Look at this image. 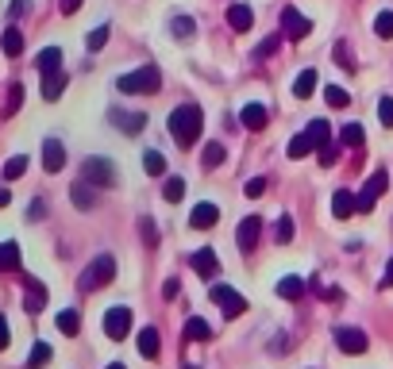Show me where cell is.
Wrapping results in <instances>:
<instances>
[{
    "label": "cell",
    "instance_id": "cell-37",
    "mask_svg": "<svg viewBox=\"0 0 393 369\" xmlns=\"http://www.w3.org/2000/svg\"><path fill=\"white\" fill-rule=\"evenodd\" d=\"M201 162H205V169H216V165L224 162V146H220V143H208V146H205V158H201Z\"/></svg>",
    "mask_w": 393,
    "mask_h": 369
},
{
    "label": "cell",
    "instance_id": "cell-27",
    "mask_svg": "<svg viewBox=\"0 0 393 369\" xmlns=\"http://www.w3.org/2000/svg\"><path fill=\"white\" fill-rule=\"evenodd\" d=\"M112 119H116V127H124L128 135H139V131H143V123H147L143 116H128V112H112Z\"/></svg>",
    "mask_w": 393,
    "mask_h": 369
},
{
    "label": "cell",
    "instance_id": "cell-40",
    "mask_svg": "<svg viewBox=\"0 0 393 369\" xmlns=\"http://www.w3.org/2000/svg\"><path fill=\"white\" fill-rule=\"evenodd\" d=\"M193 27H196V23L189 20V16H177V20H174V35H177V39H186V43H189V39H193V35H196Z\"/></svg>",
    "mask_w": 393,
    "mask_h": 369
},
{
    "label": "cell",
    "instance_id": "cell-8",
    "mask_svg": "<svg viewBox=\"0 0 393 369\" xmlns=\"http://www.w3.org/2000/svg\"><path fill=\"white\" fill-rule=\"evenodd\" d=\"M335 346L344 350V354H363V350L370 346V339H366V331H359V327H335Z\"/></svg>",
    "mask_w": 393,
    "mask_h": 369
},
{
    "label": "cell",
    "instance_id": "cell-12",
    "mask_svg": "<svg viewBox=\"0 0 393 369\" xmlns=\"http://www.w3.org/2000/svg\"><path fill=\"white\" fill-rule=\"evenodd\" d=\"M189 265H193L201 277H220V258L212 250H196L193 258H189Z\"/></svg>",
    "mask_w": 393,
    "mask_h": 369
},
{
    "label": "cell",
    "instance_id": "cell-1",
    "mask_svg": "<svg viewBox=\"0 0 393 369\" xmlns=\"http://www.w3.org/2000/svg\"><path fill=\"white\" fill-rule=\"evenodd\" d=\"M201 123H205V116H201L196 104L174 108V112H170V139H174L177 146H193L196 135H201Z\"/></svg>",
    "mask_w": 393,
    "mask_h": 369
},
{
    "label": "cell",
    "instance_id": "cell-25",
    "mask_svg": "<svg viewBox=\"0 0 393 369\" xmlns=\"http://www.w3.org/2000/svg\"><path fill=\"white\" fill-rule=\"evenodd\" d=\"M186 339L189 342H208V339H212V327H208L205 320H196V316H193V320L186 323Z\"/></svg>",
    "mask_w": 393,
    "mask_h": 369
},
{
    "label": "cell",
    "instance_id": "cell-49",
    "mask_svg": "<svg viewBox=\"0 0 393 369\" xmlns=\"http://www.w3.org/2000/svg\"><path fill=\"white\" fill-rule=\"evenodd\" d=\"M143 239H147V243H158V231H155L150 219H143Z\"/></svg>",
    "mask_w": 393,
    "mask_h": 369
},
{
    "label": "cell",
    "instance_id": "cell-36",
    "mask_svg": "<svg viewBox=\"0 0 393 369\" xmlns=\"http://www.w3.org/2000/svg\"><path fill=\"white\" fill-rule=\"evenodd\" d=\"M162 196H166L170 204H177V200L186 196V181H181V177H170V181H166V189H162Z\"/></svg>",
    "mask_w": 393,
    "mask_h": 369
},
{
    "label": "cell",
    "instance_id": "cell-4",
    "mask_svg": "<svg viewBox=\"0 0 393 369\" xmlns=\"http://www.w3.org/2000/svg\"><path fill=\"white\" fill-rule=\"evenodd\" d=\"M81 181L97 184V189H112V184H116V165L104 162V158H89V162L81 165Z\"/></svg>",
    "mask_w": 393,
    "mask_h": 369
},
{
    "label": "cell",
    "instance_id": "cell-9",
    "mask_svg": "<svg viewBox=\"0 0 393 369\" xmlns=\"http://www.w3.org/2000/svg\"><path fill=\"white\" fill-rule=\"evenodd\" d=\"M282 31H285V39L301 43V39L308 35V31H313V23H308L297 8H285V12H282Z\"/></svg>",
    "mask_w": 393,
    "mask_h": 369
},
{
    "label": "cell",
    "instance_id": "cell-56",
    "mask_svg": "<svg viewBox=\"0 0 393 369\" xmlns=\"http://www.w3.org/2000/svg\"><path fill=\"white\" fill-rule=\"evenodd\" d=\"M109 369H128V366H124V361H112V366Z\"/></svg>",
    "mask_w": 393,
    "mask_h": 369
},
{
    "label": "cell",
    "instance_id": "cell-57",
    "mask_svg": "<svg viewBox=\"0 0 393 369\" xmlns=\"http://www.w3.org/2000/svg\"><path fill=\"white\" fill-rule=\"evenodd\" d=\"M186 369H196V366H186Z\"/></svg>",
    "mask_w": 393,
    "mask_h": 369
},
{
    "label": "cell",
    "instance_id": "cell-47",
    "mask_svg": "<svg viewBox=\"0 0 393 369\" xmlns=\"http://www.w3.org/2000/svg\"><path fill=\"white\" fill-rule=\"evenodd\" d=\"M20 100H23V88H20V85H12V88H8V116L16 112V108H20Z\"/></svg>",
    "mask_w": 393,
    "mask_h": 369
},
{
    "label": "cell",
    "instance_id": "cell-7",
    "mask_svg": "<svg viewBox=\"0 0 393 369\" xmlns=\"http://www.w3.org/2000/svg\"><path fill=\"white\" fill-rule=\"evenodd\" d=\"M131 331V308H124V304H116V308H109L104 311V335H109V339H124V335H128Z\"/></svg>",
    "mask_w": 393,
    "mask_h": 369
},
{
    "label": "cell",
    "instance_id": "cell-35",
    "mask_svg": "<svg viewBox=\"0 0 393 369\" xmlns=\"http://www.w3.org/2000/svg\"><path fill=\"white\" fill-rule=\"evenodd\" d=\"M109 23H100V27H93V31H89V39H85V47L89 50H100V47H104V43H109Z\"/></svg>",
    "mask_w": 393,
    "mask_h": 369
},
{
    "label": "cell",
    "instance_id": "cell-34",
    "mask_svg": "<svg viewBox=\"0 0 393 369\" xmlns=\"http://www.w3.org/2000/svg\"><path fill=\"white\" fill-rule=\"evenodd\" d=\"M324 100H328L332 108H347V104H351L347 88H339V85H328V88H324Z\"/></svg>",
    "mask_w": 393,
    "mask_h": 369
},
{
    "label": "cell",
    "instance_id": "cell-44",
    "mask_svg": "<svg viewBox=\"0 0 393 369\" xmlns=\"http://www.w3.org/2000/svg\"><path fill=\"white\" fill-rule=\"evenodd\" d=\"M266 184H270L266 177H251V181H247V196H255V200H258V196L266 193Z\"/></svg>",
    "mask_w": 393,
    "mask_h": 369
},
{
    "label": "cell",
    "instance_id": "cell-18",
    "mask_svg": "<svg viewBox=\"0 0 393 369\" xmlns=\"http://www.w3.org/2000/svg\"><path fill=\"white\" fill-rule=\"evenodd\" d=\"M216 219H220V208H216V204H196V208H193V215H189V224H193L196 231L212 227Z\"/></svg>",
    "mask_w": 393,
    "mask_h": 369
},
{
    "label": "cell",
    "instance_id": "cell-26",
    "mask_svg": "<svg viewBox=\"0 0 393 369\" xmlns=\"http://www.w3.org/2000/svg\"><path fill=\"white\" fill-rule=\"evenodd\" d=\"M4 270H20V246L16 243H0V273Z\"/></svg>",
    "mask_w": 393,
    "mask_h": 369
},
{
    "label": "cell",
    "instance_id": "cell-55",
    "mask_svg": "<svg viewBox=\"0 0 393 369\" xmlns=\"http://www.w3.org/2000/svg\"><path fill=\"white\" fill-rule=\"evenodd\" d=\"M8 200H12V193H8V189H0V208L8 204Z\"/></svg>",
    "mask_w": 393,
    "mask_h": 369
},
{
    "label": "cell",
    "instance_id": "cell-52",
    "mask_svg": "<svg viewBox=\"0 0 393 369\" xmlns=\"http://www.w3.org/2000/svg\"><path fill=\"white\" fill-rule=\"evenodd\" d=\"M382 289H393V258H390V265H385V277H382Z\"/></svg>",
    "mask_w": 393,
    "mask_h": 369
},
{
    "label": "cell",
    "instance_id": "cell-3",
    "mask_svg": "<svg viewBox=\"0 0 393 369\" xmlns=\"http://www.w3.org/2000/svg\"><path fill=\"white\" fill-rule=\"evenodd\" d=\"M116 277V258L112 254H100L97 262H89L85 273H81V292H93V289H104V285Z\"/></svg>",
    "mask_w": 393,
    "mask_h": 369
},
{
    "label": "cell",
    "instance_id": "cell-38",
    "mask_svg": "<svg viewBox=\"0 0 393 369\" xmlns=\"http://www.w3.org/2000/svg\"><path fill=\"white\" fill-rule=\"evenodd\" d=\"M374 31H378V39H393V12H378Z\"/></svg>",
    "mask_w": 393,
    "mask_h": 369
},
{
    "label": "cell",
    "instance_id": "cell-32",
    "mask_svg": "<svg viewBox=\"0 0 393 369\" xmlns=\"http://www.w3.org/2000/svg\"><path fill=\"white\" fill-rule=\"evenodd\" d=\"M143 169H147L150 177H162L166 174V158L158 154V150H147V154H143Z\"/></svg>",
    "mask_w": 393,
    "mask_h": 369
},
{
    "label": "cell",
    "instance_id": "cell-39",
    "mask_svg": "<svg viewBox=\"0 0 393 369\" xmlns=\"http://www.w3.org/2000/svg\"><path fill=\"white\" fill-rule=\"evenodd\" d=\"M23 169H27V158H23V154H16V158H8V162H4V177H8V181L23 177Z\"/></svg>",
    "mask_w": 393,
    "mask_h": 369
},
{
    "label": "cell",
    "instance_id": "cell-43",
    "mask_svg": "<svg viewBox=\"0 0 393 369\" xmlns=\"http://www.w3.org/2000/svg\"><path fill=\"white\" fill-rule=\"evenodd\" d=\"M278 43H282V39H278V35H270V39H266V43H258L255 58H270V54H274V50H278Z\"/></svg>",
    "mask_w": 393,
    "mask_h": 369
},
{
    "label": "cell",
    "instance_id": "cell-33",
    "mask_svg": "<svg viewBox=\"0 0 393 369\" xmlns=\"http://www.w3.org/2000/svg\"><path fill=\"white\" fill-rule=\"evenodd\" d=\"M50 361V346L47 342H35V350H31V358H27V369H43Z\"/></svg>",
    "mask_w": 393,
    "mask_h": 369
},
{
    "label": "cell",
    "instance_id": "cell-23",
    "mask_svg": "<svg viewBox=\"0 0 393 369\" xmlns=\"http://www.w3.org/2000/svg\"><path fill=\"white\" fill-rule=\"evenodd\" d=\"M308 139H313V146L316 150H320V146H328L332 143V127L324 123V119H313V123H308V131H305Z\"/></svg>",
    "mask_w": 393,
    "mask_h": 369
},
{
    "label": "cell",
    "instance_id": "cell-17",
    "mask_svg": "<svg viewBox=\"0 0 393 369\" xmlns=\"http://www.w3.org/2000/svg\"><path fill=\"white\" fill-rule=\"evenodd\" d=\"M239 119H243V127H247V131H262V127H266V119H270V116H266V108H262V104H243Z\"/></svg>",
    "mask_w": 393,
    "mask_h": 369
},
{
    "label": "cell",
    "instance_id": "cell-13",
    "mask_svg": "<svg viewBox=\"0 0 393 369\" xmlns=\"http://www.w3.org/2000/svg\"><path fill=\"white\" fill-rule=\"evenodd\" d=\"M278 296H282V300H301V296H305V277H297V273L282 277V281H278Z\"/></svg>",
    "mask_w": 393,
    "mask_h": 369
},
{
    "label": "cell",
    "instance_id": "cell-28",
    "mask_svg": "<svg viewBox=\"0 0 393 369\" xmlns=\"http://www.w3.org/2000/svg\"><path fill=\"white\" fill-rule=\"evenodd\" d=\"M339 143H344V146H363V143H366L363 123H347L344 131H339Z\"/></svg>",
    "mask_w": 393,
    "mask_h": 369
},
{
    "label": "cell",
    "instance_id": "cell-20",
    "mask_svg": "<svg viewBox=\"0 0 393 369\" xmlns=\"http://www.w3.org/2000/svg\"><path fill=\"white\" fill-rule=\"evenodd\" d=\"M35 69H39V73H50V69H62V50H58V47H47V50H39V58H35Z\"/></svg>",
    "mask_w": 393,
    "mask_h": 369
},
{
    "label": "cell",
    "instance_id": "cell-42",
    "mask_svg": "<svg viewBox=\"0 0 393 369\" xmlns=\"http://www.w3.org/2000/svg\"><path fill=\"white\" fill-rule=\"evenodd\" d=\"M378 119H382L385 127H393V97H382V104H378Z\"/></svg>",
    "mask_w": 393,
    "mask_h": 369
},
{
    "label": "cell",
    "instance_id": "cell-51",
    "mask_svg": "<svg viewBox=\"0 0 393 369\" xmlns=\"http://www.w3.org/2000/svg\"><path fill=\"white\" fill-rule=\"evenodd\" d=\"M78 8H81V0H62V12H66V16H74Z\"/></svg>",
    "mask_w": 393,
    "mask_h": 369
},
{
    "label": "cell",
    "instance_id": "cell-48",
    "mask_svg": "<svg viewBox=\"0 0 393 369\" xmlns=\"http://www.w3.org/2000/svg\"><path fill=\"white\" fill-rule=\"evenodd\" d=\"M177 289H181V285H177V277H170V281L162 285V296H166V300H174V296H177Z\"/></svg>",
    "mask_w": 393,
    "mask_h": 369
},
{
    "label": "cell",
    "instance_id": "cell-29",
    "mask_svg": "<svg viewBox=\"0 0 393 369\" xmlns=\"http://www.w3.org/2000/svg\"><path fill=\"white\" fill-rule=\"evenodd\" d=\"M313 150H316V146H313V139H308L305 131L289 139V158H305V154H313Z\"/></svg>",
    "mask_w": 393,
    "mask_h": 369
},
{
    "label": "cell",
    "instance_id": "cell-11",
    "mask_svg": "<svg viewBox=\"0 0 393 369\" xmlns=\"http://www.w3.org/2000/svg\"><path fill=\"white\" fill-rule=\"evenodd\" d=\"M62 165H66V146H62L58 139H47V143H43V169H47V174H58Z\"/></svg>",
    "mask_w": 393,
    "mask_h": 369
},
{
    "label": "cell",
    "instance_id": "cell-41",
    "mask_svg": "<svg viewBox=\"0 0 393 369\" xmlns=\"http://www.w3.org/2000/svg\"><path fill=\"white\" fill-rule=\"evenodd\" d=\"M289 239H293V219L282 215V219H278V243H289Z\"/></svg>",
    "mask_w": 393,
    "mask_h": 369
},
{
    "label": "cell",
    "instance_id": "cell-5",
    "mask_svg": "<svg viewBox=\"0 0 393 369\" xmlns=\"http://www.w3.org/2000/svg\"><path fill=\"white\" fill-rule=\"evenodd\" d=\"M385 189H390V177H385V169H374L370 174V181L363 184V193L355 196V204H359V215H366L374 208V200H378V196L385 193Z\"/></svg>",
    "mask_w": 393,
    "mask_h": 369
},
{
    "label": "cell",
    "instance_id": "cell-24",
    "mask_svg": "<svg viewBox=\"0 0 393 369\" xmlns=\"http://www.w3.org/2000/svg\"><path fill=\"white\" fill-rule=\"evenodd\" d=\"M313 88H316V69H305V73H297V81H293V97L308 100V97H313Z\"/></svg>",
    "mask_w": 393,
    "mask_h": 369
},
{
    "label": "cell",
    "instance_id": "cell-46",
    "mask_svg": "<svg viewBox=\"0 0 393 369\" xmlns=\"http://www.w3.org/2000/svg\"><path fill=\"white\" fill-rule=\"evenodd\" d=\"M335 58H339V66H344V69H355V62H351V50H347V43H339V47H335Z\"/></svg>",
    "mask_w": 393,
    "mask_h": 369
},
{
    "label": "cell",
    "instance_id": "cell-10",
    "mask_svg": "<svg viewBox=\"0 0 393 369\" xmlns=\"http://www.w3.org/2000/svg\"><path fill=\"white\" fill-rule=\"evenodd\" d=\"M258 235H262V219H258V215H243V219H239V227H236L239 250H255Z\"/></svg>",
    "mask_w": 393,
    "mask_h": 369
},
{
    "label": "cell",
    "instance_id": "cell-45",
    "mask_svg": "<svg viewBox=\"0 0 393 369\" xmlns=\"http://www.w3.org/2000/svg\"><path fill=\"white\" fill-rule=\"evenodd\" d=\"M335 158H339V150H335L332 143L320 146V165H324V169H328V165H335Z\"/></svg>",
    "mask_w": 393,
    "mask_h": 369
},
{
    "label": "cell",
    "instance_id": "cell-16",
    "mask_svg": "<svg viewBox=\"0 0 393 369\" xmlns=\"http://www.w3.org/2000/svg\"><path fill=\"white\" fill-rule=\"evenodd\" d=\"M62 88H66V73H62V69H50V73H43V100H58Z\"/></svg>",
    "mask_w": 393,
    "mask_h": 369
},
{
    "label": "cell",
    "instance_id": "cell-15",
    "mask_svg": "<svg viewBox=\"0 0 393 369\" xmlns=\"http://www.w3.org/2000/svg\"><path fill=\"white\" fill-rule=\"evenodd\" d=\"M332 212H335V219H351V215H359V204H355V196L347 189H339L332 196Z\"/></svg>",
    "mask_w": 393,
    "mask_h": 369
},
{
    "label": "cell",
    "instance_id": "cell-21",
    "mask_svg": "<svg viewBox=\"0 0 393 369\" xmlns=\"http://www.w3.org/2000/svg\"><path fill=\"white\" fill-rule=\"evenodd\" d=\"M0 50H4L8 58H16V54L23 50V31L20 27H8V31H4V39H0Z\"/></svg>",
    "mask_w": 393,
    "mask_h": 369
},
{
    "label": "cell",
    "instance_id": "cell-30",
    "mask_svg": "<svg viewBox=\"0 0 393 369\" xmlns=\"http://www.w3.org/2000/svg\"><path fill=\"white\" fill-rule=\"evenodd\" d=\"M69 196H74V204H78V208H93V204H97V196L89 193V181H78L74 189H69Z\"/></svg>",
    "mask_w": 393,
    "mask_h": 369
},
{
    "label": "cell",
    "instance_id": "cell-2",
    "mask_svg": "<svg viewBox=\"0 0 393 369\" xmlns=\"http://www.w3.org/2000/svg\"><path fill=\"white\" fill-rule=\"evenodd\" d=\"M158 85H162V73H158L155 66H139L131 69V73H124V78L116 81L120 93H128V97H139V93H158Z\"/></svg>",
    "mask_w": 393,
    "mask_h": 369
},
{
    "label": "cell",
    "instance_id": "cell-6",
    "mask_svg": "<svg viewBox=\"0 0 393 369\" xmlns=\"http://www.w3.org/2000/svg\"><path fill=\"white\" fill-rule=\"evenodd\" d=\"M208 292H212V300L220 304V311H224L227 320H236V316H243V311H247V300L239 296L236 289H227V285H220V281H216Z\"/></svg>",
    "mask_w": 393,
    "mask_h": 369
},
{
    "label": "cell",
    "instance_id": "cell-53",
    "mask_svg": "<svg viewBox=\"0 0 393 369\" xmlns=\"http://www.w3.org/2000/svg\"><path fill=\"white\" fill-rule=\"evenodd\" d=\"M27 12V0H12V16H23Z\"/></svg>",
    "mask_w": 393,
    "mask_h": 369
},
{
    "label": "cell",
    "instance_id": "cell-50",
    "mask_svg": "<svg viewBox=\"0 0 393 369\" xmlns=\"http://www.w3.org/2000/svg\"><path fill=\"white\" fill-rule=\"evenodd\" d=\"M8 320H4V316H0V350H8Z\"/></svg>",
    "mask_w": 393,
    "mask_h": 369
},
{
    "label": "cell",
    "instance_id": "cell-19",
    "mask_svg": "<svg viewBox=\"0 0 393 369\" xmlns=\"http://www.w3.org/2000/svg\"><path fill=\"white\" fill-rule=\"evenodd\" d=\"M227 23L236 31H251V23H255V12L247 8V4H232L227 8Z\"/></svg>",
    "mask_w": 393,
    "mask_h": 369
},
{
    "label": "cell",
    "instance_id": "cell-31",
    "mask_svg": "<svg viewBox=\"0 0 393 369\" xmlns=\"http://www.w3.org/2000/svg\"><path fill=\"white\" fill-rule=\"evenodd\" d=\"M58 331L74 339V335L81 331V316H78V311H58Z\"/></svg>",
    "mask_w": 393,
    "mask_h": 369
},
{
    "label": "cell",
    "instance_id": "cell-54",
    "mask_svg": "<svg viewBox=\"0 0 393 369\" xmlns=\"http://www.w3.org/2000/svg\"><path fill=\"white\" fill-rule=\"evenodd\" d=\"M43 212H47V208H43V200H35V204H31V219H43Z\"/></svg>",
    "mask_w": 393,
    "mask_h": 369
},
{
    "label": "cell",
    "instance_id": "cell-22",
    "mask_svg": "<svg viewBox=\"0 0 393 369\" xmlns=\"http://www.w3.org/2000/svg\"><path fill=\"white\" fill-rule=\"evenodd\" d=\"M139 354H143V358H158V331L155 327L139 331Z\"/></svg>",
    "mask_w": 393,
    "mask_h": 369
},
{
    "label": "cell",
    "instance_id": "cell-14",
    "mask_svg": "<svg viewBox=\"0 0 393 369\" xmlns=\"http://www.w3.org/2000/svg\"><path fill=\"white\" fill-rule=\"evenodd\" d=\"M23 308H27L31 316L47 308V289H43V285L35 281V277H27V296H23Z\"/></svg>",
    "mask_w": 393,
    "mask_h": 369
}]
</instances>
